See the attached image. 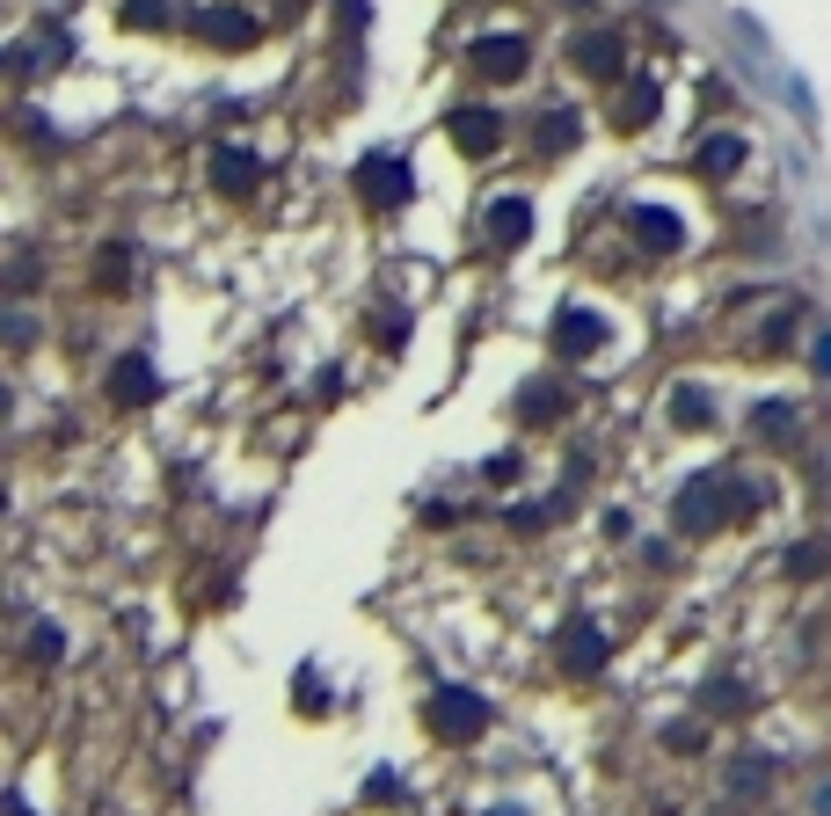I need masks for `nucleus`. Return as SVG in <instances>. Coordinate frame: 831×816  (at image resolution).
I'll return each instance as SVG.
<instances>
[{
  "mask_svg": "<svg viewBox=\"0 0 831 816\" xmlns=\"http://www.w3.org/2000/svg\"><path fill=\"white\" fill-rule=\"evenodd\" d=\"M722 481L730 474H708V481H693V489L679 496V526L685 532H715L722 518H736V510L752 504V489H722Z\"/></svg>",
  "mask_w": 831,
  "mask_h": 816,
  "instance_id": "f257e3e1",
  "label": "nucleus"
},
{
  "mask_svg": "<svg viewBox=\"0 0 831 816\" xmlns=\"http://www.w3.org/2000/svg\"><path fill=\"white\" fill-rule=\"evenodd\" d=\"M358 190H365L372 205H401V197H409V161H387V153L365 161V169H358Z\"/></svg>",
  "mask_w": 831,
  "mask_h": 816,
  "instance_id": "7ed1b4c3",
  "label": "nucleus"
},
{
  "mask_svg": "<svg viewBox=\"0 0 831 816\" xmlns=\"http://www.w3.org/2000/svg\"><path fill=\"white\" fill-rule=\"evenodd\" d=\"M671 416H679L685 431H693V423H708V394H693V386H679V394H671Z\"/></svg>",
  "mask_w": 831,
  "mask_h": 816,
  "instance_id": "4468645a",
  "label": "nucleus"
},
{
  "mask_svg": "<svg viewBox=\"0 0 831 816\" xmlns=\"http://www.w3.org/2000/svg\"><path fill=\"white\" fill-rule=\"evenodd\" d=\"M635 234L649 240V248H679V219L671 212H635Z\"/></svg>",
  "mask_w": 831,
  "mask_h": 816,
  "instance_id": "ddd939ff",
  "label": "nucleus"
},
{
  "mask_svg": "<svg viewBox=\"0 0 831 816\" xmlns=\"http://www.w3.org/2000/svg\"><path fill=\"white\" fill-rule=\"evenodd\" d=\"M431 715H438L445 737H474V729L489 721V707H482L474 693H438V700H431Z\"/></svg>",
  "mask_w": 831,
  "mask_h": 816,
  "instance_id": "20e7f679",
  "label": "nucleus"
},
{
  "mask_svg": "<svg viewBox=\"0 0 831 816\" xmlns=\"http://www.w3.org/2000/svg\"><path fill=\"white\" fill-rule=\"evenodd\" d=\"M584 73H598V81H612L620 73V37H606V29H591V37H576V51H569Z\"/></svg>",
  "mask_w": 831,
  "mask_h": 816,
  "instance_id": "0eeeda50",
  "label": "nucleus"
},
{
  "mask_svg": "<svg viewBox=\"0 0 831 816\" xmlns=\"http://www.w3.org/2000/svg\"><path fill=\"white\" fill-rule=\"evenodd\" d=\"M752 423H758L766 437H787V431H795V408H787V401H766V408L752 416Z\"/></svg>",
  "mask_w": 831,
  "mask_h": 816,
  "instance_id": "dca6fc26",
  "label": "nucleus"
},
{
  "mask_svg": "<svg viewBox=\"0 0 831 816\" xmlns=\"http://www.w3.org/2000/svg\"><path fill=\"white\" fill-rule=\"evenodd\" d=\"M817 364H824V372H831V336H824V343H817Z\"/></svg>",
  "mask_w": 831,
  "mask_h": 816,
  "instance_id": "aec40b11",
  "label": "nucleus"
},
{
  "mask_svg": "<svg viewBox=\"0 0 831 816\" xmlns=\"http://www.w3.org/2000/svg\"><path fill=\"white\" fill-rule=\"evenodd\" d=\"M124 15H132V23H161V15H169V0H132Z\"/></svg>",
  "mask_w": 831,
  "mask_h": 816,
  "instance_id": "6ab92c4d",
  "label": "nucleus"
},
{
  "mask_svg": "<svg viewBox=\"0 0 831 816\" xmlns=\"http://www.w3.org/2000/svg\"><path fill=\"white\" fill-rule=\"evenodd\" d=\"M525 226H533V205H525V197H496L489 205V240H525Z\"/></svg>",
  "mask_w": 831,
  "mask_h": 816,
  "instance_id": "1a4fd4ad",
  "label": "nucleus"
},
{
  "mask_svg": "<svg viewBox=\"0 0 831 816\" xmlns=\"http://www.w3.org/2000/svg\"><path fill=\"white\" fill-rule=\"evenodd\" d=\"M467 66L482 73V81H518L525 73V37H482V45L467 51Z\"/></svg>",
  "mask_w": 831,
  "mask_h": 816,
  "instance_id": "f03ea898",
  "label": "nucleus"
},
{
  "mask_svg": "<svg viewBox=\"0 0 831 816\" xmlns=\"http://www.w3.org/2000/svg\"><path fill=\"white\" fill-rule=\"evenodd\" d=\"M496 139H504L496 110H460V118H452V146H460V153H496Z\"/></svg>",
  "mask_w": 831,
  "mask_h": 816,
  "instance_id": "39448f33",
  "label": "nucleus"
},
{
  "mask_svg": "<svg viewBox=\"0 0 831 816\" xmlns=\"http://www.w3.org/2000/svg\"><path fill=\"white\" fill-rule=\"evenodd\" d=\"M569 139H576V118H562V110H555V118L539 124V146H547V153H562Z\"/></svg>",
  "mask_w": 831,
  "mask_h": 816,
  "instance_id": "f3484780",
  "label": "nucleus"
},
{
  "mask_svg": "<svg viewBox=\"0 0 831 816\" xmlns=\"http://www.w3.org/2000/svg\"><path fill=\"white\" fill-rule=\"evenodd\" d=\"M598 336H606V321L584 313V307H569L562 321H555V350H569V358H576V350H598Z\"/></svg>",
  "mask_w": 831,
  "mask_h": 816,
  "instance_id": "423d86ee",
  "label": "nucleus"
},
{
  "mask_svg": "<svg viewBox=\"0 0 831 816\" xmlns=\"http://www.w3.org/2000/svg\"><path fill=\"white\" fill-rule=\"evenodd\" d=\"M525 408H533V416H562V394H555V386H533Z\"/></svg>",
  "mask_w": 831,
  "mask_h": 816,
  "instance_id": "a211bd4d",
  "label": "nucleus"
},
{
  "mask_svg": "<svg viewBox=\"0 0 831 816\" xmlns=\"http://www.w3.org/2000/svg\"><path fill=\"white\" fill-rule=\"evenodd\" d=\"M817 809H824V816H831V794H824V802H817Z\"/></svg>",
  "mask_w": 831,
  "mask_h": 816,
  "instance_id": "412c9836",
  "label": "nucleus"
},
{
  "mask_svg": "<svg viewBox=\"0 0 831 816\" xmlns=\"http://www.w3.org/2000/svg\"><path fill=\"white\" fill-rule=\"evenodd\" d=\"M110 394H117V401H153V394H161V380L147 372V358H124L117 372H110Z\"/></svg>",
  "mask_w": 831,
  "mask_h": 816,
  "instance_id": "6e6552de",
  "label": "nucleus"
},
{
  "mask_svg": "<svg viewBox=\"0 0 831 816\" xmlns=\"http://www.w3.org/2000/svg\"><path fill=\"white\" fill-rule=\"evenodd\" d=\"M197 29H204L212 45H248V37H256V23H248V15H234V8H204V15H197Z\"/></svg>",
  "mask_w": 831,
  "mask_h": 816,
  "instance_id": "9d476101",
  "label": "nucleus"
},
{
  "mask_svg": "<svg viewBox=\"0 0 831 816\" xmlns=\"http://www.w3.org/2000/svg\"><path fill=\"white\" fill-rule=\"evenodd\" d=\"M212 175H220V190H256V161H248V153H220V161H212Z\"/></svg>",
  "mask_w": 831,
  "mask_h": 816,
  "instance_id": "9b49d317",
  "label": "nucleus"
},
{
  "mask_svg": "<svg viewBox=\"0 0 831 816\" xmlns=\"http://www.w3.org/2000/svg\"><path fill=\"white\" fill-rule=\"evenodd\" d=\"M569 664H576V671H598V664H606V642H598V634H569Z\"/></svg>",
  "mask_w": 831,
  "mask_h": 816,
  "instance_id": "2eb2a0df",
  "label": "nucleus"
},
{
  "mask_svg": "<svg viewBox=\"0 0 831 816\" xmlns=\"http://www.w3.org/2000/svg\"><path fill=\"white\" fill-rule=\"evenodd\" d=\"M736 161H744V139H730V132H722V139H708V146H700V169H708V175H730Z\"/></svg>",
  "mask_w": 831,
  "mask_h": 816,
  "instance_id": "f8f14e48",
  "label": "nucleus"
}]
</instances>
